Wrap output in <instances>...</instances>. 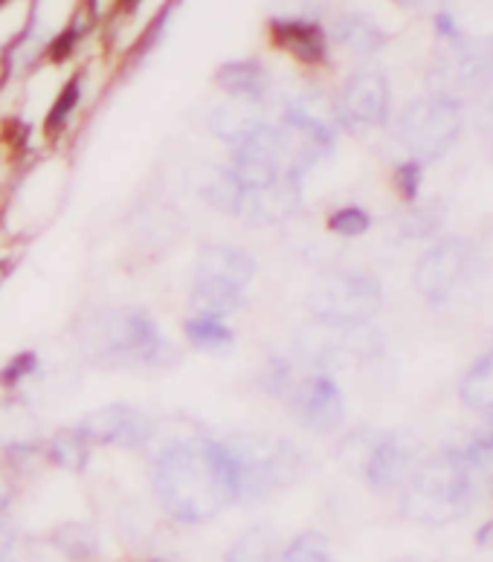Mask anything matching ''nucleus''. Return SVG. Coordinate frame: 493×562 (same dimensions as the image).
I'll use <instances>...</instances> for the list:
<instances>
[{
    "mask_svg": "<svg viewBox=\"0 0 493 562\" xmlns=\"http://www.w3.org/2000/svg\"><path fill=\"white\" fill-rule=\"evenodd\" d=\"M12 498H15V487L9 482V475L0 470V516H3V510H7L9 505H12Z\"/></svg>",
    "mask_w": 493,
    "mask_h": 562,
    "instance_id": "nucleus-33",
    "label": "nucleus"
},
{
    "mask_svg": "<svg viewBox=\"0 0 493 562\" xmlns=\"http://www.w3.org/2000/svg\"><path fill=\"white\" fill-rule=\"evenodd\" d=\"M56 548L67 560L74 562H88L97 557L99 551V537L97 530L90 528L85 522H67L56 530V537H53Z\"/></svg>",
    "mask_w": 493,
    "mask_h": 562,
    "instance_id": "nucleus-23",
    "label": "nucleus"
},
{
    "mask_svg": "<svg viewBox=\"0 0 493 562\" xmlns=\"http://www.w3.org/2000/svg\"><path fill=\"white\" fill-rule=\"evenodd\" d=\"M0 281H3V273H0Z\"/></svg>",
    "mask_w": 493,
    "mask_h": 562,
    "instance_id": "nucleus-38",
    "label": "nucleus"
},
{
    "mask_svg": "<svg viewBox=\"0 0 493 562\" xmlns=\"http://www.w3.org/2000/svg\"><path fill=\"white\" fill-rule=\"evenodd\" d=\"M152 484L157 505L178 522H210L233 505L215 441H178L166 447L154 461Z\"/></svg>",
    "mask_w": 493,
    "mask_h": 562,
    "instance_id": "nucleus-2",
    "label": "nucleus"
},
{
    "mask_svg": "<svg viewBox=\"0 0 493 562\" xmlns=\"http://www.w3.org/2000/svg\"><path fill=\"white\" fill-rule=\"evenodd\" d=\"M76 105H79V81H70V85L61 90V97L56 99V105L49 108L47 134H58V131L65 128V122L70 120V113H74Z\"/></svg>",
    "mask_w": 493,
    "mask_h": 562,
    "instance_id": "nucleus-29",
    "label": "nucleus"
},
{
    "mask_svg": "<svg viewBox=\"0 0 493 562\" xmlns=\"http://www.w3.org/2000/svg\"><path fill=\"white\" fill-rule=\"evenodd\" d=\"M488 441H491V447H493V429H491V435H488Z\"/></svg>",
    "mask_w": 493,
    "mask_h": 562,
    "instance_id": "nucleus-35",
    "label": "nucleus"
},
{
    "mask_svg": "<svg viewBox=\"0 0 493 562\" xmlns=\"http://www.w3.org/2000/svg\"><path fill=\"white\" fill-rule=\"evenodd\" d=\"M300 206V177H282L276 183L244 192V203L238 215L250 217L253 224H273L291 215Z\"/></svg>",
    "mask_w": 493,
    "mask_h": 562,
    "instance_id": "nucleus-14",
    "label": "nucleus"
},
{
    "mask_svg": "<svg viewBox=\"0 0 493 562\" xmlns=\"http://www.w3.org/2000/svg\"><path fill=\"white\" fill-rule=\"evenodd\" d=\"M404 7H421V3H429V0H401Z\"/></svg>",
    "mask_w": 493,
    "mask_h": 562,
    "instance_id": "nucleus-34",
    "label": "nucleus"
},
{
    "mask_svg": "<svg viewBox=\"0 0 493 562\" xmlns=\"http://www.w3.org/2000/svg\"><path fill=\"white\" fill-rule=\"evenodd\" d=\"M15 528L0 516V562L12 560V551H15Z\"/></svg>",
    "mask_w": 493,
    "mask_h": 562,
    "instance_id": "nucleus-32",
    "label": "nucleus"
},
{
    "mask_svg": "<svg viewBox=\"0 0 493 562\" xmlns=\"http://www.w3.org/2000/svg\"><path fill=\"white\" fill-rule=\"evenodd\" d=\"M369 226H372V215L360 206H343L328 217V229L343 238H360L369 233Z\"/></svg>",
    "mask_w": 493,
    "mask_h": 562,
    "instance_id": "nucleus-28",
    "label": "nucleus"
},
{
    "mask_svg": "<svg viewBox=\"0 0 493 562\" xmlns=\"http://www.w3.org/2000/svg\"><path fill=\"white\" fill-rule=\"evenodd\" d=\"M314 319L332 325H369L383 307L378 276L363 270H332L316 279L307 293Z\"/></svg>",
    "mask_w": 493,
    "mask_h": 562,
    "instance_id": "nucleus-8",
    "label": "nucleus"
},
{
    "mask_svg": "<svg viewBox=\"0 0 493 562\" xmlns=\"http://www.w3.org/2000/svg\"><path fill=\"white\" fill-rule=\"evenodd\" d=\"M461 128H464V105L441 93H427L404 108L395 137L410 154V160L424 166L441 160L459 143Z\"/></svg>",
    "mask_w": 493,
    "mask_h": 562,
    "instance_id": "nucleus-5",
    "label": "nucleus"
},
{
    "mask_svg": "<svg viewBox=\"0 0 493 562\" xmlns=\"http://www.w3.org/2000/svg\"><path fill=\"white\" fill-rule=\"evenodd\" d=\"M227 458L235 502H253L276 487H288L305 473V458L284 438L267 432H238L219 441Z\"/></svg>",
    "mask_w": 493,
    "mask_h": 562,
    "instance_id": "nucleus-4",
    "label": "nucleus"
},
{
    "mask_svg": "<svg viewBox=\"0 0 493 562\" xmlns=\"http://www.w3.org/2000/svg\"><path fill=\"white\" fill-rule=\"evenodd\" d=\"M397 562H418V560H397Z\"/></svg>",
    "mask_w": 493,
    "mask_h": 562,
    "instance_id": "nucleus-36",
    "label": "nucleus"
},
{
    "mask_svg": "<svg viewBox=\"0 0 493 562\" xmlns=\"http://www.w3.org/2000/svg\"><path fill=\"white\" fill-rule=\"evenodd\" d=\"M334 35H337L343 47L351 49V53H360V56H372V53H378L386 44V35L378 26V21H372L363 12H348V15H343L337 21Z\"/></svg>",
    "mask_w": 493,
    "mask_h": 562,
    "instance_id": "nucleus-19",
    "label": "nucleus"
},
{
    "mask_svg": "<svg viewBox=\"0 0 493 562\" xmlns=\"http://www.w3.org/2000/svg\"><path fill=\"white\" fill-rule=\"evenodd\" d=\"M389 105H392V88L386 72L366 67L346 81L337 111L343 122H351L357 128H378L389 120Z\"/></svg>",
    "mask_w": 493,
    "mask_h": 562,
    "instance_id": "nucleus-11",
    "label": "nucleus"
},
{
    "mask_svg": "<svg viewBox=\"0 0 493 562\" xmlns=\"http://www.w3.org/2000/svg\"><path fill=\"white\" fill-rule=\"evenodd\" d=\"M235 99V97H233ZM259 102H250V99H235L229 105H221L219 111L210 116V128L219 134L221 139H229V143H242L250 131L259 128Z\"/></svg>",
    "mask_w": 493,
    "mask_h": 562,
    "instance_id": "nucleus-17",
    "label": "nucleus"
},
{
    "mask_svg": "<svg viewBox=\"0 0 493 562\" xmlns=\"http://www.w3.org/2000/svg\"><path fill=\"white\" fill-rule=\"evenodd\" d=\"M88 438L76 429V432L56 435V441L49 443V458L65 470H81L88 464Z\"/></svg>",
    "mask_w": 493,
    "mask_h": 562,
    "instance_id": "nucleus-25",
    "label": "nucleus"
},
{
    "mask_svg": "<svg viewBox=\"0 0 493 562\" xmlns=\"http://www.w3.org/2000/svg\"><path fill=\"white\" fill-rule=\"evenodd\" d=\"M3 3H7V0H0V7H3Z\"/></svg>",
    "mask_w": 493,
    "mask_h": 562,
    "instance_id": "nucleus-37",
    "label": "nucleus"
},
{
    "mask_svg": "<svg viewBox=\"0 0 493 562\" xmlns=\"http://www.w3.org/2000/svg\"><path fill=\"white\" fill-rule=\"evenodd\" d=\"M461 403L470 412L479 415H493V351L482 353L461 378L459 386Z\"/></svg>",
    "mask_w": 493,
    "mask_h": 562,
    "instance_id": "nucleus-18",
    "label": "nucleus"
},
{
    "mask_svg": "<svg viewBox=\"0 0 493 562\" xmlns=\"http://www.w3.org/2000/svg\"><path fill=\"white\" fill-rule=\"evenodd\" d=\"M276 562H334L323 533H300L276 554Z\"/></svg>",
    "mask_w": 493,
    "mask_h": 562,
    "instance_id": "nucleus-24",
    "label": "nucleus"
},
{
    "mask_svg": "<svg viewBox=\"0 0 493 562\" xmlns=\"http://www.w3.org/2000/svg\"><path fill=\"white\" fill-rule=\"evenodd\" d=\"M270 33H273V41L279 47L288 49L291 56H296L305 65H320L328 56L325 33L314 21H305V18H282V21H273Z\"/></svg>",
    "mask_w": 493,
    "mask_h": 562,
    "instance_id": "nucleus-15",
    "label": "nucleus"
},
{
    "mask_svg": "<svg viewBox=\"0 0 493 562\" xmlns=\"http://www.w3.org/2000/svg\"><path fill=\"white\" fill-rule=\"evenodd\" d=\"M433 93L450 97L464 105V99L485 97L493 88V38L464 35L445 41L436 65L429 70Z\"/></svg>",
    "mask_w": 493,
    "mask_h": 562,
    "instance_id": "nucleus-7",
    "label": "nucleus"
},
{
    "mask_svg": "<svg viewBox=\"0 0 493 562\" xmlns=\"http://www.w3.org/2000/svg\"><path fill=\"white\" fill-rule=\"evenodd\" d=\"M256 273V261L247 252L233 247H203L194 270L192 307L194 316L206 319H224L242 307L244 290Z\"/></svg>",
    "mask_w": 493,
    "mask_h": 562,
    "instance_id": "nucleus-6",
    "label": "nucleus"
},
{
    "mask_svg": "<svg viewBox=\"0 0 493 562\" xmlns=\"http://www.w3.org/2000/svg\"><path fill=\"white\" fill-rule=\"evenodd\" d=\"M284 120L296 122L302 128L314 131L320 137H325L328 143L337 139V131H340V111L337 105H332L328 99L320 97V93H307V97H300L296 102L288 105L284 111Z\"/></svg>",
    "mask_w": 493,
    "mask_h": 562,
    "instance_id": "nucleus-16",
    "label": "nucleus"
},
{
    "mask_svg": "<svg viewBox=\"0 0 493 562\" xmlns=\"http://www.w3.org/2000/svg\"><path fill=\"white\" fill-rule=\"evenodd\" d=\"M206 189H210L206 198H210V203L215 206V210L227 212V215H238V212H242L244 186L238 183V177H235L229 169L221 171V175L215 177Z\"/></svg>",
    "mask_w": 493,
    "mask_h": 562,
    "instance_id": "nucleus-26",
    "label": "nucleus"
},
{
    "mask_svg": "<svg viewBox=\"0 0 493 562\" xmlns=\"http://www.w3.org/2000/svg\"><path fill=\"white\" fill-rule=\"evenodd\" d=\"M493 456L488 438L470 447H450L438 456L415 464L406 484L401 487V514L410 522L441 528L461 516H468L477 496V473Z\"/></svg>",
    "mask_w": 493,
    "mask_h": 562,
    "instance_id": "nucleus-1",
    "label": "nucleus"
},
{
    "mask_svg": "<svg viewBox=\"0 0 493 562\" xmlns=\"http://www.w3.org/2000/svg\"><path fill=\"white\" fill-rule=\"evenodd\" d=\"M421 180H424V166H421V162L406 160L404 166H397L395 186H397V192H401V198H406V201H415V198H418Z\"/></svg>",
    "mask_w": 493,
    "mask_h": 562,
    "instance_id": "nucleus-31",
    "label": "nucleus"
},
{
    "mask_svg": "<svg viewBox=\"0 0 493 562\" xmlns=\"http://www.w3.org/2000/svg\"><path fill=\"white\" fill-rule=\"evenodd\" d=\"M415 464H418V447L404 432L374 435L366 441L363 458H360V470L374 491L404 487Z\"/></svg>",
    "mask_w": 493,
    "mask_h": 562,
    "instance_id": "nucleus-10",
    "label": "nucleus"
},
{
    "mask_svg": "<svg viewBox=\"0 0 493 562\" xmlns=\"http://www.w3.org/2000/svg\"><path fill=\"white\" fill-rule=\"evenodd\" d=\"M187 337L201 348H227L233 342V330L221 319L194 316V319L187 322Z\"/></svg>",
    "mask_w": 493,
    "mask_h": 562,
    "instance_id": "nucleus-27",
    "label": "nucleus"
},
{
    "mask_svg": "<svg viewBox=\"0 0 493 562\" xmlns=\"http://www.w3.org/2000/svg\"><path fill=\"white\" fill-rule=\"evenodd\" d=\"M79 342L90 360L108 369L163 366L169 353L157 325L134 307H111L88 316L79 330Z\"/></svg>",
    "mask_w": 493,
    "mask_h": 562,
    "instance_id": "nucleus-3",
    "label": "nucleus"
},
{
    "mask_svg": "<svg viewBox=\"0 0 493 562\" xmlns=\"http://www.w3.org/2000/svg\"><path fill=\"white\" fill-rule=\"evenodd\" d=\"M276 554H279V542H276L273 528L256 525L235 539L224 562H276Z\"/></svg>",
    "mask_w": 493,
    "mask_h": 562,
    "instance_id": "nucleus-22",
    "label": "nucleus"
},
{
    "mask_svg": "<svg viewBox=\"0 0 493 562\" xmlns=\"http://www.w3.org/2000/svg\"><path fill=\"white\" fill-rule=\"evenodd\" d=\"M79 432L90 443L108 447H139L154 435V420L134 406H102L88 412L79 424Z\"/></svg>",
    "mask_w": 493,
    "mask_h": 562,
    "instance_id": "nucleus-13",
    "label": "nucleus"
},
{
    "mask_svg": "<svg viewBox=\"0 0 493 562\" xmlns=\"http://www.w3.org/2000/svg\"><path fill=\"white\" fill-rule=\"evenodd\" d=\"M293 412L305 429L316 435H332L346 420V401H343L340 386L328 374H314L293 392Z\"/></svg>",
    "mask_w": 493,
    "mask_h": 562,
    "instance_id": "nucleus-12",
    "label": "nucleus"
},
{
    "mask_svg": "<svg viewBox=\"0 0 493 562\" xmlns=\"http://www.w3.org/2000/svg\"><path fill=\"white\" fill-rule=\"evenodd\" d=\"M41 438V424L24 403L0 406V447H35Z\"/></svg>",
    "mask_w": 493,
    "mask_h": 562,
    "instance_id": "nucleus-20",
    "label": "nucleus"
},
{
    "mask_svg": "<svg viewBox=\"0 0 493 562\" xmlns=\"http://www.w3.org/2000/svg\"><path fill=\"white\" fill-rule=\"evenodd\" d=\"M219 85L227 90L229 97L235 99H250V102H261L267 93V72L259 65L250 61H238V65L221 67Z\"/></svg>",
    "mask_w": 493,
    "mask_h": 562,
    "instance_id": "nucleus-21",
    "label": "nucleus"
},
{
    "mask_svg": "<svg viewBox=\"0 0 493 562\" xmlns=\"http://www.w3.org/2000/svg\"><path fill=\"white\" fill-rule=\"evenodd\" d=\"M477 265L479 252L468 238H441L421 252L413 273L415 290L429 305H445L473 276Z\"/></svg>",
    "mask_w": 493,
    "mask_h": 562,
    "instance_id": "nucleus-9",
    "label": "nucleus"
},
{
    "mask_svg": "<svg viewBox=\"0 0 493 562\" xmlns=\"http://www.w3.org/2000/svg\"><path fill=\"white\" fill-rule=\"evenodd\" d=\"M35 362H38V360H35L33 351L15 353V357H12V360H9L7 366L0 369V386H18L21 380L33 374Z\"/></svg>",
    "mask_w": 493,
    "mask_h": 562,
    "instance_id": "nucleus-30",
    "label": "nucleus"
}]
</instances>
